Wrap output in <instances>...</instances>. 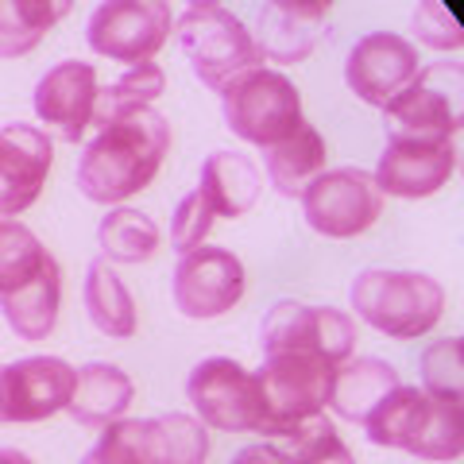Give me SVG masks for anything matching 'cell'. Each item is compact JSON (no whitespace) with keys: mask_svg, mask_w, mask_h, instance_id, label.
I'll return each instance as SVG.
<instances>
[{"mask_svg":"<svg viewBox=\"0 0 464 464\" xmlns=\"http://www.w3.org/2000/svg\"><path fill=\"white\" fill-rule=\"evenodd\" d=\"M368 441L402 449L422 460H457L464 453V414L460 402L426 395L422 387H395L364 418Z\"/></svg>","mask_w":464,"mask_h":464,"instance_id":"cell-2","label":"cell"},{"mask_svg":"<svg viewBox=\"0 0 464 464\" xmlns=\"http://www.w3.org/2000/svg\"><path fill=\"white\" fill-rule=\"evenodd\" d=\"M457 174V143H411L387 140L375 167V186L387 198H430Z\"/></svg>","mask_w":464,"mask_h":464,"instance_id":"cell-17","label":"cell"},{"mask_svg":"<svg viewBox=\"0 0 464 464\" xmlns=\"http://www.w3.org/2000/svg\"><path fill=\"white\" fill-rule=\"evenodd\" d=\"M221 109L232 132L264 151L283 143L286 136H295L306 124L302 121V97L295 90V82L267 66H256L248 74L232 78L221 90Z\"/></svg>","mask_w":464,"mask_h":464,"instance_id":"cell-5","label":"cell"},{"mask_svg":"<svg viewBox=\"0 0 464 464\" xmlns=\"http://www.w3.org/2000/svg\"><path fill=\"white\" fill-rule=\"evenodd\" d=\"M395 387H402L395 364L375 360V356H356V360L337 364V372H333L325 406H333V414L344 418V422H364Z\"/></svg>","mask_w":464,"mask_h":464,"instance_id":"cell-20","label":"cell"},{"mask_svg":"<svg viewBox=\"0 0 464 464\" xmlns=\"http://www.w3.org/2000/svg\"><path fill=\"white\" fill-rule=\"evenodd\" d=\"M170 151V124L155 109L105 124L78 163V190L97 206H116L148 190Z\"/></svg>","mask_w":464,"mask_h":464,"instance_id":"cell-1","label":"cell"},{"mask_svg":"<svg viewBox=\"0 0 464 464\" xmlns=\"http://www.w3.org/2000/svg\"><path fill=\"white\" fill-rule=\"evenodd\" d=\"M167 90V74L159 70L155 63H140V66H128L124 78H116L109 85L97 90V105H93V128L101 132L105 124L121 121L128 112H140V109H151V101Z\"/></svg>","mask_w":464,"mask_h":464,"instance_id":"cell-25","label":"cell"},{"mask_svg":"<svg viewBox=\"0 0 464 464\" xmlns=\"http://www.w3.org/2000/svg\"><path fill=\"white\" fill-rule=\"evenodd\" d=\"M0 464H35V460L20 453V449H0Z\"/></svg>","mask_w":464,"mask_h":464,"instance_id":"cell-36","label":"cell"},{"mask_svg":"<svg viewBox=\"0 0 464 464\" xmlns=\"http://www.w3.org/2000/svg\"><path fill=\"white\" fill-rule=\"evenodd\" d=\"M182 54L190 70L209 85V90H225L232 78L248 74L259 66L256 39L237 12L221 5H194L174 20Z\"/></svg>","mask_w":464,"mask_h":464,"instance_id":"cell-4","label":"cell"},{"mask_svg":"<svg viewBox=\"0 0 464 464\" xmlns=\"http://www.w3.org/2000/svg\"><path fill=\"white\" fill-rule=\"evenodd\" d=\"M82 464H163L155 418H121L105 426L101 441L82 457Z\"/></svg>","mask_w":464,"mask_h":464,"instance_id":"cell-28","label":"cell"},{"mask_svg":"<svg viewBox=\"0 0 464 464\" xmlns=\"http://www.w3.org/2000/svg\"><path fill=\"white\" fill-rule=\"evenodd\" d=\"M244 264L228 248H194L174 267V306L190 322H213L244 298Z\"/></svg>","mask_w":464,"mask_h":464,"instance_id":"cell-12","label":"cell"},{"mask_svg":"<svg viewBox=\"0 0 464 464\" xmlns=\"http://www.w3.org/2000/svg\"><path fill=\"white\" fill-rule=\"evenodd\" d=\"M54 163V148L35 124H5L0 128V221L32 209Z\"/></svg>","mask_w":464,"mask_h":464,"instance_id":"cell-15","label":"cell"},{"mask_svg":"<svg viewBox=\"0 0 464 464\" xmlns=\"http://www.w3.org/2000/svg\"><path fill=\"white\" fill-rule=\"evenodd\" d=\"M136 387L132 380L116 368V364H85L74 375V391H70V402H66V414L74 418L78 426H90V430H105L112 422H121L124 411L132 406Z\"/></svg>","mask_w":464,"mask_h":464,"instance_id":"cell-19","label":"cell"},{"mask_svg":"<svg viewBox=\"0 0 464 464\" xmlns=\"http://www.w3.org/2000/svg\"><path fill=\"white\" fill-rule=\"evenodd\" d=\"M464 78L457 63L422 66L418 78L383 109L387 140L453 143L464 121Z\"/></svg>","mask_w":464,"mask_h":464,"instance_id":"cell-7","label":"cell"},{"mask_svg":"<svg viewBox=\"0 0 464 464\" xmlns=\"http://www.w3.org/2000/svg\"><path fill=\"white\" fill-rule=\"evenodd\" d=\"M58 306H63V271H58V259L47 271H39L27 286H20L16 295L0 298V314H5L8 329L20 341H47L58 325Z\"/></svg>","mask_w":464,"mask_h":464,"instance_id":"cell-22","label":"cell"},{"mask_svg":"<svg viewBox=\"0 0 464 464\" xmlns=\"http://www.w3.org/2000/svg\"><path fill=\"white\" fill-rule=\"evenodd\" d=\"M54 256L43 248V240L20 221H0V298L16 295L39 271H47Z\"/></svg>","mask_w":464,"mask_h":464,"instance_id":"cell-27","label":"cell"},{"mask_svg":"<svg viewBox=\"0 0 464 464\" xmlns=\"http://www.w3.org/2000/svg\"><path fill=\"white\" fill-rule=\"evenodd\" d=\"M298 201H302L306 225L329 240L360 237V232H368L383 213L380 186H375L372 174L360 170V167L322 170Z\"/></svg>","mask_w":464,"mask_h":464,"instance_id":"cell-9","label":"cell"},{"mask_svg":"<svg viewBox=\"0 0 464 464\" xmlns=\"http://www.w3.org/2000/svg\"><path fill=\"white\" fill-rule=\"evenodd\" d=\"M78 368L58 356H27L0 364V422H43L66 411Z\"/></svg>","mask_w":464,"mask_h":464,"instance_id":"cell-14","label":"cell"},{"mask_svg":"<svg viewBox=\"0 0 464 464\" xmlns=\"http://www.w3.org/2000/svg\"><path fill=\"white\" fill-rule=\"evenodd\" d=\"M329 16V5H283V0H271V5L259 8L256 16V51L259 63H302L310 58L317 39H322V27Z\"/></svg>","mask_w":464,"mask_h":464,"instance_id":"cell-18","label":"cell"},{"mask_svg":"<svg viewBox=\"0 0 464 464\" xmlns=\"http://www.w3.org/2000/svg\"><path fill=\"white\" fill-rule=\"evenodd\" d=\"M418 70H422V58L411 39L395 32H372L356 39V47L348 51L344 82L364 105L387 109L418 78Z\"/></svg>","mask_w":464,"mask_h":464,"instance_id":"cell-13","label":"cell"},{"mask_svg":"<svg viewBox=\"0 0 464 464\" xmlns=\"http://www.w3.org/2000/svg\"><path fill=\"white\" fill-rule=\"evenodd\" d=\"M286 445H279L290 464H356V457L348 453V445L341 441V433L333 430V422L325 414L302 422L298 430H290Z\"/></svg>","mask_w":464,"mask_h":464,"instance_id":"cell-30","label":"cell"},{"mask_svg":"<svg viewBox=\"0 0 464 464\" xmlns=\"http://www.w3.org/2000/svg\"><path fill=\"white\" fill-rule=\"evenodd\" d=\"M353 310L360 322L395 341H418L441 322L445 286L422 271H383L368 267L353 283Z\"/></svg>","mask_w":464,"mask_h":464,"instance_id":"cell-3","label":"cell"},{"mask_svg":"<svg viewBox=\"0 0 464 464\" xmlns=\"http://www.w3.org/2000/svg\"><path fill=\"white\" fill-rule=\"evenodd\" d=\"M70 12V5L43 0H0V58H24L39 47V39Z\"/></svg>","mask_w":464,"mask_h":464,"instance_id":"cell-26","label":"cell"},{"mask_svg":"<svg viewBox=\"0 0 464 464\" xmlns=\"http://www.w3.org/2000/svg\"><path fill=\"white\" fill-rule=\"evenodd\" d=\"M264 356L275 353H314L333 368L353 360L356 325L353 317L333 306H302V302H275L259 329Z\"/></svg>","mask_w":464,"mask_h":464,"instance_id":"cell-11","label":"cell"},{"mask_svg":"<svg viewBox=\"0 0 464 464\" xmlns=\"http://www.w3.org/2000/svg\"><path fill=\"white\" fill-rule=\"evenodd\" d=\"M82 302H85V314H90L97 333L116 337V341L136 337V302L105 256H97L90 264V271H85Z\"/></svg>","mask_w":464,"mask_h":464,"instance_id":"cell-23","label":"cell"},{"mask_svg":"<svg viewBox=\"0 0 464 464\" xmlns=\"http://www.w3.org/2000/svg\"><path fill=\"white\" fill-rule=\"evenodd\" d=\"M232 464H290L286 453L279 445L271 441H256V445H244L237 457H232Z\"/></svg>","mask_w":464,"mask_h":464,"instance_id":"cell-35","label":"cell"},{"mask_svg":"<svg viewBox=\"0 0 464 464\" xmlns=\"http://www.w3.org/2000/svg\"><path fill=\"white\" fill-rule=\"evenodd\" d=\"M322 170H325V140L310 124H302L295 136L267 148V179L283 198H302Z\"/></svg>","mask_w":464,"mask_h":464,"instance_id":"cell-24","label":"cell"},{"mask_svg":"<svg viewBox=\"0 0 464 464\" xmlns=\"http://www.w3.org/2000/svg\"><path fill=\"white\" fill-rule=\"evenodd\" d=\"M109 264H143L159 248V225L140 209H112L97 228Z\"/></svg>","mask_w":464,"mask_h":464,"instance_id":"cell-29","label":"cell"},{"mask_svg":"<svg viewBox=\"0 0 464 464\" xmlns=\"http://www.w3.org/2000/svg\"><path fill=\"white\" fill-rule=\"evenodd\" d=\"M333 368L329 360L314 353H275L264 360L256 372L259 399H264V426L259 433L267 438H286L290 430L310 422L325 411L329 387H333Z\"/></svg>","mask_w":464,"mask_h":464,"instance_id":"cell-6","label":"cell"},{"mask_svg":"<svg viewBox=\"0 0 464 464\" xmlns=\"http://www.w3.org/2000/svg\"><path fill=\"white\" fill-rule=\"evenodd\" d=\"M264 190V174L248 155L237 151H213L201 163V186L198 194L209 201L217 217H244Z\"/></svg>","mask_w":464,"mask_h":464,"instance_id":"cell-21","label":"cell"},{"mask_svg":"<svg viewBox=\"0 0 464 464\" xmlns=\"http://www.w3.org/2000/svg\"><path fill=\"white\" fill-rule=\"evenodd\" d=\"M414 35L433 51H460L464 27L445 5H418L414 8Z\"/></svg>","mask_w":464,"mask_h":464,"instance_id":"cell-34","label":"cell"},{"mask_svg":"<svg viewBox=\"0 0 464 464\" xmlns=\"http://www.w3.org/2000/svg\"><path fill=\"white\" fill-rule=\"evenodd\" d=\"M460 383H464V344H460V337L433 341L422 353V391L433 399L460 402Z\"/></svg>","mask_w":464,"mask_h":464,"instance_id":"cell-32","label":"cell"},{"mask_svg":"<svg viewBox=\"0 0 464 464\" xmlns=\"http://www.w3.org/2000/svg\"><path fill=\"white\" fill-rule=\"evenodd\" d=\"M186 399H190L198 422L221 433H259L264 426V399H259L256 372L228 356L201 360L186 380Z\"/></svg>","mask_w":464,"mask_h":464,"instance_id":"cell-8","label":"cell"},{"mask_svg":"<svg viewBox=\"0 0 464 464\" xmlns=\"http://www.w3.org/2000/svg\"><path fill=\"white\" fill-rule=\"evenodd\" d=\"M213 209H209V201L201 198L198 190L194 194H186L182 201H179V209H174V221H170V244L179 248L182 256L186 252H194V248H201L206 244V237H209V228H213Z\"/></svg>","mask_w":464,"mask_h":464,"instance_id":"cell-33","label":"cell"},{"mask_svg":"<svg viewBox=\"0 0 464 464\" xmlns=\"http://www.w3.org/2000/svg\"><path fill=\"white\" fill-rule=\"evenodd\" d=\"M170 32L174 16L163 0H109V5L93 8L85 39H90L93 54L109 58V63L140 66L163 51Z\"/></svg>","mask_w":464,"mask_h":464,"instance_id":"cell-10","label":"cell"},{"mask_svg":"<svg viewBox=\"0 0 464 464\" xmlns=\"http://www.w3.org/2000/svg\"><path fill=\"white\" fill-rule=\"evenodd\" d=\"M97 70L90 63H58L35 85V116L54 132L63 143H78L93 124V105H97Z\"/></svg>","mask_w":464,"mask_h":464,"instance_id":"cell-16","label":"cell"},{"mask_svg":"<svg viewBox=\"0 0 464 464\" xmlns=\"http://www.w3.org/2000/svg\"><path fill=\"white\" fill-rule=\"evenodd\" d=\"M159 460L163 464H206L209 457V430L190 414H159Z\"/></svg>","mask_w":464,"mask_h":464,"instance_id":"cell-31","label":"cell"}]
</instances>
